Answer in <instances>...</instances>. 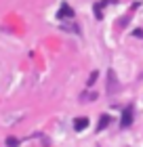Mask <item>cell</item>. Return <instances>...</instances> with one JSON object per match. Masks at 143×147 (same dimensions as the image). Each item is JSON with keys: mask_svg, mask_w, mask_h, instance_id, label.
<instances>
[{"mask_svg": "<svg viewBox=\"0 0 143 147\" xmlns=\"http://www.w3.org/2000/svg\"><path fill=\"white\" fill-rule=\"evenodd\" d=\"M105 4H107L105 0H103V2H99V4H95V15H97V19H101V17H103V15H101V9H103Z\"/></svg>", "mask_w": 143, "mask_h": 147, "instance_id": "obj_6", "label": "cell"}, {"mask_svg": "<svg viewBox=\"0 0 143 147\" xmlns=\"http://www.w3.org/2000/svg\"><path fill=\"white\" fill-rule=\"evenodd\" d=\"M82 99H84V101H95V99H97V95H95V92H86Z\"/></svg>", "mask_w": 143, "mask_h": 147, "instance_id": "obj_9", "label": "cell"}, {"mask_svg": "<svg viewBox=\"0 0 143 147\" xmlns=\"http://www.w3.org/2000/svg\"><path fill=\"white\" fill-rule=\"evenodd\" d=\"M107 124H110V116H101V122H99V128L97 130H103Z\"/></svg>", "mask_w": 143, "mask_h": 147, "instance_id": "obj_7", "label": "cell"}, {"mask_svg": "<svg viewBox=\"0 0 143 147\" xmlns=\"http://www.w3.org/2000/svg\"><path fill=\"white\" fill-rule=\"evenodd\" d=\"M97 78H99V71H97V69H93V71H91V76H88V80H86V86H93L95 82H97Z\"/></svg>", "mask_w": 143, "mask_h": 147, "instance_id": "obj_5", "label": "cell"}, {"mask_svg": "<svg viewBox=\"0 0 143 147\" xmlns=\"http://www.w3.org/2000/svg\"><path fill=\"white\" fill-rule=\"evenodd\" d=\"M133 124V107L128 105V107L122 111V118H120V126L122 128H128V126Z\"/></svg>", "mask_w": 143, "mask_h": 147, "instance_id": "obj_2", "label": "cell"}, {"mask_svg": "<svg viewBox=\"0 0 143 147\" xmlns=\"http://www.w3.org/2000/svg\"><path fill=\"white\" fill-rule=\"evenodd\" d=\"M118 88H120V82H118V78H116L114 69H107V92L114 95V92H118Z\"/></svg>", "mask_w": 143, "mask_h": 147, "instance_id": "obj_1", "label": "cell"}, {"mask_svg": "<svg viewBox=\"0 0 143 147\" xmlns=\"http://www.w3.org/2000/svg\"><path fill=\"white\" fill-rule=\"evenodd\" d=\"M84 128H88V118H76L74 120V130L76 132H82Z\"/></svg>", "mask_w": 143, "mask_h": 147, "instance_id": "obj_4", "label": "cell"}, {"mask_svg": "<svg viewBox=\"0 0 143 147\" xmlns=\"http://www.w3.org/2000/svg\"><path fill=\"white\" fill-rule=\"evenodd\" d=\"M6 145H9V147H17V145H19V141H17L15 137H9V139H6Z\"/></svg>", "mask_w": 143, "mask_h": 147, "instance_id": "obj_8", "label": "cell"}, {"mask_svg": "<svg viewBox=\"0 0 143 147\" xmlns=\"http://www.w3.org/2000/svg\"><path fill=\"white\" fill-rule=\"evenodd\" d=\"M57 17L59 19H72L74 17V11H72V6L67 4V2H63L59 6V13H57Z\"/></svg>", "mask_w": 143, "mask_h": 147, "instance_id": "obj_3", "label": "cell"}]
</instances>
